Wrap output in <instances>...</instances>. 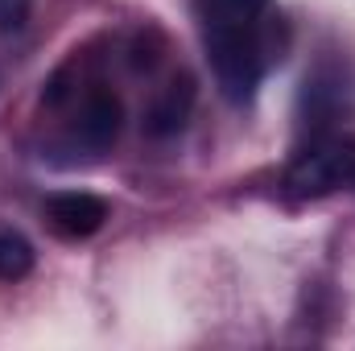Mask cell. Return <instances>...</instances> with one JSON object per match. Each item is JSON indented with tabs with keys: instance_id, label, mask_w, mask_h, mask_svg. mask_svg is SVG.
<instances>
[{
	"instance_id": "1",
	"label": "cell",
	"mask_w": 355,
	"mask_h": 351,
	"mask_svg": "<svg viewBox=\"0 0 355 351\" xmlns=\"http://www.w3.org/2000/svg\"><path fill=\"white\" fill-rule=\"evenodd\" d=\"M42 108L54 116V153H71L67 162L99 157L116 145L124 128V103L107 87L83 54H75L67 67L54 71V79L42 91Z\"/></svg>"
},
{
	"instance_id": "2",
	"label": "cell",
	"mask_w": 355,
	"mask_h": 351,
	"mask_svg": "<svg viewBox=\"0 0 355 351\" xmlns=\"http://www.w3.org/2000/svg\"><path fill=\"white\" fill-rule=\"evenodd\" d=\"M211 71L232 103H248L268 71V0H194Z\"/></svg>"
},
{
	"instance_id": "3",
	"label": "cell",
	"mask_w": 355,
	"mask_h": 351,
	"mask_svg": "<svg viewBox=\"0 0 355 351\" xmlns=\"http://www.w3.org/2000/svg\"><path fill=\"white\" fill-rule=\"evenodd\" d=\"M285 186L297 194V198H322V194H335L343 186L355 190V137H318L310 141L289 174Z\"/></svg>"
},
{
	"instance_id": "4",
	"label": "cell",
	"mask_w": 355,
	"mask_h": 351,
	"mask_svg": "<svg viewBox=\"0 0 355 351\" xmlns=\"http://www.w3.org/2000/svg\"><path fill=\"white\" fill-rule=\"evenodd\" d=\"M42 215H46V223H50L54 236H62V240H87V236H95L107 223V203L99 194H91V190H58V194L46 198Z\"/></svg>"
},
{
	"instance_id": "5",
	"label": "cell",
	"mask_w": 355,
	"mask_h": 351,
	"mask_svg": "<svg viewBox=\"0 0 355 351\" xmlns=\"http://www.w3.org/2000/svg\"><path fill=\"white\" fill-rule=\"evenodd\" d=\"M190 103H194L190 79H186V75H170L166 87H157L149 112H145V128H149L153 137H170V132H178V128L186 124V116H190Z\"/></svg>"
},
{
	"instance_id": "6",
	"label": "cell",
	"mask_w": 355,
	"mask_h": 351,
	"mask_svg": "<svg viewBox=\"0 0 355 351\" xmlns=\"http://www.w3.org/2000/svg\"><path fill=\"white\" fill-rule=\"evenodd\" d=\"M33 268V248L17 232H0V281H21Z\"/></svg>"
},
{
	"instance_id": "7",
	"label": "cell",
	"mask_w": 355,
	"mask_h": 351,
	"mask_svg": "<svg viewBox=\"0 0 355 351\" xmlns=\"http://www.w3.org/2000/svg\"><path fill=\"white\" fill-rule=\"evenodd\" d=\"M33 17V0H0V33H21Z\"/></svg>"
}]
</instances>
